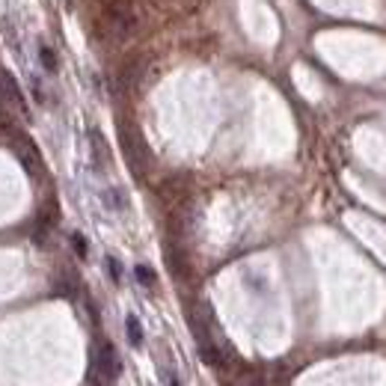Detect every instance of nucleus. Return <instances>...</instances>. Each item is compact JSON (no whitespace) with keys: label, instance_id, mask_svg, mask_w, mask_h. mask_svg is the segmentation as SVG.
<instances>
[{"label":"nucleus","instance_id":"0eeeda50","mask_svg":"<svg viewBox=\"0 0 386 386\" xmlns=\"http://www.w3.org/2000/svg\"><path fill=\"white\" fill-rule=\"evenodd\" d=\"M134 276H137V282H140V285H146V289H152V285L157 282L155 271H152V267H146V264H137L134 267Z\"/></svg>","mask_w":386,"mask_h":386},{"label":"nucleus","instance_id":"7ed1b4c3","mask_svg":"<svg viewBox=\"0 0 386 386\" xmlns=\"http://www.w3.org/2000/svg\"><path fill=\"white\" fill-rule=\"evenodd\" d=\"M89 146H93V161H95V170L98 173H104L107 166H110V148H107V143H104V137L95 131H89Z\"/></svg>","mask_w":386,"mask_h":386},{"label":"nucleus","instance_id":"423d86ee","mask_svg":"<svg viewBox=\"0 0 386 386\" xmlns=\"http://www.w3.org/2000/svg\"><path fill=\"white\" fill-rule=\"evenodd\" d=\"M125 333H128V342H131L134 348H140L143 345V324H140L137 315H128L125 318Z\"/></svg>","mask_w":386,"mask_h":386},{"label":"nucleus","instance_id":"6e6552de","mask_svg":"<svg viewBox=\"0 0 386 386\" xmlns=\"http://www.w3.org/2000/svg\"><path fill=\"white\" fill-rule=\"evenodd\" d=\"M72 247H75L77 259H86V255H89V241H86L81 232H72Z\"/></svg>","mask_w":386,"mask_h":386},{"label":"nucleus","instance_id":"20e7f679","mask_svg":"<svg viewBox=\"0 0 386 386\" xmlns=\"http://www.w3.org/2000/svg\"><path fill=\"white\" fill-rule=\"evenodd\" d=\"M39 59H42V68L48 75H54L57 68H59V59H57V54H54V48L45 42V39H39Z\"/></svg>","mask_w":386,"mask_h":386},{"label":"nucleus","instance_id":"1a4fd4ad","mask_svg":"<svg viewBox=\"0 0 386 386\" xmlns=\"http://www.w3.org/2000/svg\"><path fill=\"white\" fill-rule=\"evenodd\" d=\"M104 264H107V271H110V280L113 282H122V262H119L116 255H107Z\"/></svg>","mask_w":386,"mask_h":386},{"label":"nucleus","instance_id":"39448f33","mask_svg":"<svg viewBox=\"0 0 386 386\" xmlns=\"http://www.w3.org/2000/svg\"><path fill=\"white\" fill-rule=\"evenodd\" d=\"M102 200H104V205L110 208V211H119V214H122L125 208H128V202H125V193L119 191V187H107V191L102 193Z\"/></svg>","mask_w":386,"mask_h":386},{"label":"nucleus","instance_id":"f257e3e1","mask_svg":"<svg viewBox=\"0 0 386 386\" xmlns=\"http://www.w3.org/2000/svg\"><path fill=\"white\" fill-rule=\"evenodd\" d=\"M0 102L12 107V110H15L18 116H21V119L30 116L27 102H24V95H21V86H18V81L6 72V68H0Z\"/></svg>","mask_w":386,"mask_h":386},{"label":"nucleus","instance_id":"f03ea898","mask_svg":"<svg viewBox=\"0 0 386 386\" xmlns=\"http://www.w3.org/2000/svg\"><path fill=\"white\" fill-rule=\"evenodd\" d=\"M95 363H98V371H102V378H104V380H116V378H119V371H122V363H119L116 348H113L110 342H104L102 348H98Z\"/></svg>","mask_w":386,"mask_h":386}]
</instances>
